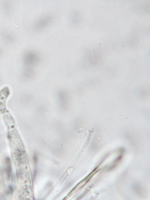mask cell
<instances>
[{"instance_id": "1", "label": "cell", "mask_w": 150, "mask_h": 200, "mask_svg": "<svg viewBox=\"0 0 150 200\" xmlns=\"http://www.w3.org/2000/svg\"><path fill=\"white\" fill-rule=\"evenodd\" d=\"M55 16L51 14H47L41 16L34 22L32 28L34 31L40 32L45 31L55 22Z\"/></svg>"}, {"instance_id": "2", "label": "cell", "mask_w": 150, "mask_h": 200, "mask_svg": "<svg viewBox=\"0 0 150 200\" xmlns=\"http://www.w3.org/2000/svg\"><path fill=\"white\" fill-rule=\"evenodd\" d=\"M40 57L38 52L34 50H29L24 52L23 55V60L26 64L33 65L39 61Z\"/></svg>"}, {"instance_id": "3", "label": "cell", "mask_w": 150, "mask_h": 200, "mask_svg": "<svg viewBox=\"0 0 150 200\" xmlns=\"http://www.w3.org/2000/svg\"><path fill=\"white\" fill-rule=\"evenodd\" d=\"M3 39L5 42L8 44H12L16 40V37L13 34L10 32H6L4 34Z\"/></svg>"}, {"instance_id": "4", "label": "cell", "mask_w": 150, "mask_h": 200, "mask_svg": "<svg viewBox=\"0 0 150 200\" xmlns=\"http://www.w3.org/2000/svg\"><path fill=\"white\" fill-rule=\"evenodd\" d=\"M6 161H7V168H6V170H7V173L9 176H10V175L11 174V165L10 163V161L9 159V158H7V160H6Z\"/></svg>"}, {"instance_id": "5", "label": "cell", "mask_w": 150, "mask_h": 200, "mask_svg": "<svg viewBox=\"0 0 150 200\" xmlns=\"http://www.w3.org/2000/svg\"><path fill=\"white\" fill-rule=\"evenodd\" d=\"M2 50L1 49H0V55H1L2 53Z\"/></svg>"}]
</instances>
